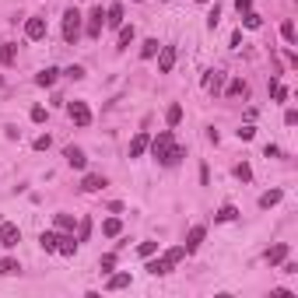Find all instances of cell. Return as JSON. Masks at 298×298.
Wrapping results in <instances>:
<instances>
[{
    "instance_id": "obj_1",
    "label": "cell",
    "mask_w": 298,
    "mask_h": 298,
    "mask_svg": "<svg viewBox=\"0 0 298 298\" xmlns=\"http://www.w3.org/2000/svg\"><path fill=\"white\" fill-rule=\"evenodd\" d=\"M147 147H151V151H155V158H158L161 165H169V169H172V165H179V161H182V155H186V151H182V147L176 144L172 130H161V134L151 140Z\"/></svg>"
},
{
    "instance_id": "obj_2",
    "label": "cell",
    "mask_w": 298,
    "mask_h": 298,
    "mask_svg": "<svg viewBox=\"0 0 298 298\" xmlns=\"http://www.w3.org/2000/svg\"><path fill=\"white\" fill-rule=\"evenodd\" d=\"M63 39L70 42V46H78V39H81V11L78 7H70L63 14Z\"/></svg>"
},
{
    "instance_id": "obj_3",
    "label": "cell",
    "mask_w": 298,
    "mask_h": 298,
    "mask_svg": "<svg viewBox=\"0 0 298 298\" xmlns=\"http://www.w3.org/2000/svg\"><path fill=\"white\" fill-rule=\"evenodd\" d=\"M18 238H21V228H18V225H11V221H0V246H4V249L18 246Z\"/></svg>"
},
{
    "instance_id": "obj_4",
    "label": "cell",
    "mask_w": 298,
    "mask_h": 298,
    "mask_svg": "<svg viewBox=\"0 0 298 298\" xmlns=\"http://www.w3.org/2000/svg\"><path fill=\"white\" fill-rule=\"evenodd\" d=\"M102 25H105V11H102V4H99V7H91V14H88V39H99Z\"/></svg>"
},
{
    "instance_id": "obj_5",
    "label": "cell",
    "mask_w": 298,
    "mask_h": 298,
    "mask_svg": "<svg viewBox=\"0 0 298 298\" xmlns=\"http://www.w3.org/2000/svg\"><path fill=\"white\" fill-rule=\"evenodd\" d=\"M155 57H158V70L161 74H172V67H176V46H161Z\"/></svg>"
},
{
    "instance_id": "obj_6",
    "label": "cell",
    "mask_w": 298,
    "mask_h": 298,
    "mask_svg": "<svg viewBox=\"0 0 298 298\" xmlns=\"http://www.w3.org/2000/svg\"><path fill=\"white\" fill-rule=\"evenodd\" d=\"M67 113H70V119H74L78 126H88V123H91V109H88L84 102H70Z\"/></svg>"
},
{
    "instance_id": "obj_7",
    "label": "cell",
    "mask_w": 298,
    "mask_h": 298,
    "mask_svg": "<svg viewBox=\"0 0 298 298\" xmlns=\"http://www.w3.org/2000/svg\"><path fill=\"white\" fill-rule=\"evenodd\" d=\"M25 35H28L32 42H35V39H42V35H46V18H39V14H32V18L25 21Z\"/></svg>"
},
{
    "instance_id": "obj_8",
    "label": "cell",
    "mask_w": 298,
    "mask_h": 298,
    "mask_svg": "<svg viewBox=\"0 0 298 298\" xmlns=\"http://www.w3.org/2000/svg\"><path fill=\"white\" fill-rule=\"evenodd\" d=\"M78 238H74V232H67V235H57V253H63V256H74L78 253Z\"/></svg>"
},
{
    "instance_id": "obj_9",
    "label": "cell",
    "mask_w": 298,
    "mask_h": 298,
    "mask_svg": "<svg viewBox=\"0 0 298 298\" xmlns=\"http://www.w3.org/2000/svg\"><path fill=\"white\" fill-rule=\"evenodd\" d=\"M63 158H67L70 169H84V165H88V158H84V151H81V147H67V151H63Z\"/></svg>"
},
{
    "instance_id": "obj_10",
    "label": "cell",
    "mask_w": 298,
    "mask_h": 298,
    "mask_svg": "<svg viewBox=\"0 0 298 298\" xmlns=\"http://www.w3.org/2000/svg\"><path fill=\"white\" fill-rule=\"evenodd\" d=\"M203 235H207V228H203V225H197V228H190V235H186V253H193V249H200V242H203Z\"/></svg>"
},
{
    "instance_id": "obj_11",
    "label": "cell",
    "mask_w": 298,
    "mask_h": 298,
    "mask_svg": "<svg viewBox=\"0 0 298 298\" xmlns=\"http://www.w3.org/2000/svg\"><path fill=\"white\" fill-rule=\"evenodd\" d=\"M284 259H288V246H284V242H277V246L267 249V263H270V267H277V263H284Z\"/></svg>"
},
{
    "instance_id": "obj_12",
    "label": "cell",
    "mask_w": 298,
    "mask_h": 298,
    "mask_svg": "<svg viewBox=\"0 0 298 298\" xmlns=\"http://www.w3.org/2000/svg\"><path fill=\"white\" fill-rule=\"evenodd\" d=\"M147 259H151V256H147ZM172 267H176V263H172L169 256H161V259H151V263H147V270H151L155 277H161V274H169Z\"/></svg>"
},
{
    "instance_id": "obj_13",
    "label": "cell",
    "mask_w": 298,
    "mask_h": 298,
    "mask_svg": "<svg viewBox=\"0 0 298 298\" xmlns=\"http://www.w3.org/2000/svg\"><path fill=\"white\" fill-rule=\"evenodd\" d=\"M57 67H46V70H39V74H35V84H39V88H53V84H57Z\"/></svg>"
},
{
    "instance_id": "obj_14",
    "label": "cell",
    "mask_w": 298,
    "mask_h": 298,
    "mask_svg": "<svg viewBox=\"0 0 298 298\" xmlns=\"http://www.w3.org/2000/svg\"><path fill=\"white\" fill-rule=\"evenodd\" d=\"M147 144H151V137H147V134H137V137L130 140V158H140V155L147 151Z\"/></svg>"
},
{
    "instance_id": "obj_15",
    "label": "cell",
    "mask_w": 298,
    "mask_h": 298,
    "mask_svg": "<svg viewBox=\"0 0 298 298\" xmlns=\"http://www.w3.org/2000/svg\"><path fill=\"white\" fill-rule=\"evenodd\" d=\"M102 186H105V176H95V172H91V176H84V182H81V190H84V193H99Z\"/></svg>"
},
{
    "instance_id": "obj_16",
    "label": "cell",
    "mask_w": 298,
    "mask_h": 298,
    "mask_svg": "<svg viewBox=\"0 0 298 298\" xmlns=\"http://www.w3.org/2000/svg\"><path fill=\"white\" fill-rule=\"evenodd\" d=\"M105 25H109V28H119V25H123V4H113V7L105 11Z\"/></svg>"
},
{
    "instance_id": "obj_17",
    "label": "cell",
    "mask_w": 298,
    "mask_h": 298,
    "mask_svg": "<svg viewBox=\"0 0 298 298\" xmlns=\"http://www.w3.org/2000/svg\"><path fill=\"white\" fill-rule=\"evenodd\" d=\"M14 60H18V46H14V42H4V46H0V63L11 67Z\"/></svg>"
},
{
    "instance_id": "obj_18",
    "label": "cell",
    "mask_w": 298,
    "mask_h": 298,
    "mask_svg": "<svg viewBox=\"0 0 298 298\" xmlns=\"http://www.w3.org/2000/svg\"><path fill=\"white\" fill-rule=\"evenodd\" d=\"M18 270H21V263L14 256H4V259H0V277H14Z\"/></svg>"
},
{
    "instance_id": "obj_19",
    "label": "cell",
    "mask_w": 298,
    "mask_h": 298,
    "mask_svg": "<svg viewBox=\"0 0 298 298\" xmlns=\"http://www.w3.org/2000/svg\"><path fill=\"white\" fill-rule=\"evenodd\" d=\"M105 288H109V291H123V288H130V274H113V277L105 281Z\"/></svg>"
},
{
    "instance_id": "obj_20",
    "label": "cell",
    "mask_w": 298,
    "mask_h": 298,
    "mask_svg": "<svg viewBox=\"0 0 298 298\" xmlns=\"http://www.w3.org/2000/svg\"><path fill=\"white\" fill-rule=\"evenodd\" d=\"M281 197H284L281 190H270V193H263V197H259V207H263V211H270L274 203H281Z\"/></svg>"
},
{
    "instance_id": "obj_21",
    "label": "cell",
    "mask_w": 298,
    "mask_h": 298,
    "mask_svg": "<svg viewBox=\"0 0 298 298\" xmlns=\"http://www.w3.org/2000/svg\"><path fill=\"white\" fill-rule=\"evenodd\" d=\"M134 42V25H119V46L116 49H126Z\"/></svg>"
},
{
    "instance_id": "obj_22",
    "label": "cell",
    "mask_w": 298,
    "mask_h": 298,
    "mask_svg": "<svg viewBox=\"0 0 298 298\" xmlns=\"http://www.w3.org/2000/svg\"><path fill=\"white\" fill-rule=\"evenodd\" d=\"M39 246L46 253H57V232H42L39 235Z\"/></svg>"
},
{
    "instance_id": "obj_23",
    "label": "cell",
    "mask_w": 298,
    "mask_h": 298,
    "mask_svg": "<svg viewBox=\"0 0 298 298\" xmlns=\"http://www.w3.org/2000/svg\"><path fill=\"white\" fill-rule=\"evenodd\" d=\"M102 232H105V235H109V238H116L119 232H123V221H119V218H109V221H105V225H102Z\"/></svg>"
},
{
    "instance_id": "obj_24",
    "label": "cell",
    "mask_w": 298,
    "mask_h": 298,
    "mask_svg": "<svg viewBox=\"0 0 298 298\" xmlns=\"http://www.w3.org/2000/svg\"><path fill=\"white\" fill-rule=\"evenodd\" d=\"M242 25H246V28H259V25H263V18H259L256 11H242Z\"/></svg>"
},
{
    "instance_id": "obj_25",
    "label": "cell",
    "mask_w": 298,
    "mask_h": 298,
    "mask_svg": "<svg viewBox=\"0 0 298 298\" xmlns=\"http://www.w3.org/2000/svg\"><path fill=\"white\" fill-rule=\"evenodd\" d=\"M235 218H238V211L232 207V203H225V207H221L218 214H214V221H235Z\"/></svg>"
},
{
    "instance_id": "obj_26",
    "label": "cell",
    "mask_w": 298,
    "mask_h": 298,
    "mask_svg": "<svg viewBox=\"0 0 298 298\" xmlns=\"http://www.w3.org/2000/svg\"><path fill=\"white\" fill-rule=\"evenodd\" d=\"M158 49H161V46H158V39H147L144 46H140V57H144V60H151L155 53H158Z\"/></svg>"
},
{
    "instance_id": "obj_27",
    "label": "cell",
    "mask_w": 298,
    "mask_h": 298,
    "mask_svg": "<svg viewBox=\"0 0 298 298\" xmlns=\"http://www.w3.org/2000/svg\"><path fill=\"white\" fill-rule=\"evenodd\" d=\"M179 119H182V105H169V113H165V123H169V126H176Z\"/></svg>"
},
{
    "instance_id": "obj_28",
    "label": "cell",
    "mask_w": 298,
    "mask_h": 298,
    "mask_svg": "<svg viewBox=\"0 0 298 298\" xmlns=\"http://www.w3.org/2000/svg\"><path fill=\"white\" fill-rule=\"evenodd\" d=\"M57 228L60 232H74V218L70 214H57Z\"/></svg>"
},
{
    "instance_id": "obj_29",
    "label": "cell",
    "mask_w": 298,
    "mask_h": 298,
    "mask_svg": "<svg viewBox=\"0 0 298 298\" xmlns=\"http://www.w3.org/2000/svg\"><path fill=\"white\" fill-rule=\"evenodd\" d=\"M137 253H140L144 259H147V256H155V253H158V242H140V246H137Z\"/></svg>"
},
{
    "instance_id": "obj_30",
    "label": "cell",
    "mask_w": 298,
    "mask_h": 298,
    "mask_svg": "<svg viewBox=\"0 0 298 298\" xmlns=\"http://www.w3.org/2000/svg\"><path fill=\"white\" fill-rule=\"evenodd\" d=\"M235 176L242 179V182H249V179H253V169H249L246 161H238V165H235Z\"/></svg>"
},
{
    "instance_id": "obj_31",
    "label": "cell",
    "mask_w": 298,
    "mask_h": 298,
    "mask_svg": "<svg viewBox=\"0 0 298 298\" xmlns=\"http://www.w3.org/2000/svg\"><path fill=\"white\" fill-rule=\"evenodd\" d=\"M235 95H246V81H232L228 84V99H235Z\"/></svg>"
},
{
    "instance_id": "obj_32",
    "label": "cell",
    "mask_w": 298,
    "mask_h": 298,
    "mask_svg": "<svg viewBox=\"0 0 298 298\" xmlns=\"http://www.w3.org/2000/svg\"><path fill=\"white\" fill-rule=\"evenodd\" d=\"M88 235H91V221L84 218V221H81V228H78V242H88Z\"/></svg>"
},
{
    "instance_id": "obj_33",
    "label": "cell",
    "mask_w": 298,
    "mask_h": 298,
    "mask_svg": "<svg viewBox=\"0 0 298 298\" xmlns=\"http://www.w3.org/2000/svg\"><path fill=\"white\" fill-rule=\"evenodd\" d=\"M281 35H284V42H295V25L284 21V25H281Z\"/></svg>"
},
{
    "instance_id": "obj_34",
    "label": "cell",
    "mask_w": 298,
    "mask_h": 298,
    "mask_svg": "<svg viewBox=\"0 0 298 298\" xmlns=\"http://www.w3.org/2000/svg\"><path fill=\"white\" fill-rule=\"evenodd\" d=\"M165 256L172 259V263H179V259L186 256V246H176V249H169V253H165Z\"/></svg>"
},
{
    "instance_id": "obj_35",
    "label": "cell",
    "mask_w": 298,
    "mask_h": 298,
    "mask_svg": "<svg viewBox=\"0 0 298 298\" xmlns=\"http://www.w3.org/2000/svg\"><path fill=\"white\" fill-rule=\"evenodd\" d=\"M218 18H221V7H218V4H214V11L207 14V28H218Z\"/></svg>"
},
{
    "instance_id": "obj_36",
    "label": "cell",
    "mask_w": 298,
    "mask_h": 298,
    "mask_svg": "<svg viewBox=\"0 0 298 298\" xmlns=\"http://www.w3.org/2000/svg\"><path fill=\"white\" fill-rule=\"evenodd\" d=\"M49 144H53L49 134H42V137H35V151H49Z\"/></svg>"
},
{
    "instance_id": "obj_37",
    "label": "cell",
    "mask_w": 298,
    "mask_h": 298,
    "mask_svg": "<svg viewBox=\"0 0 298 298\" xmlns=\"http://www.w3.org/2000/svg\"><path fill=\"white\" fill-rule=\"evenodd\" d=\"M235 134H238V140H253V137H256L253 126H242V130H235Z\"/></svg>"
},
{
    "instance_id": "obj_38",
    "label": "cell",
    "mask_w": 298,
    "mask_h": 298,
    "mask_svg": "<svg viewBox=\"0 0 298 298\" xmlns=\"http://www.w3.org/2000/svg\"><path fill=\"white\" fill-rule=\"evenodd\" d=\"M67 78H74V81H81V78H84V67H78V63H74V67H70V70H67Z\"/></svg>"
},
{
    "instance_id": "obj_39",
    "label": "cell",
    "mask_w": 298,
    "mask_h": 298,
    "mask_svg": "<svg viewBox=\"0 0 298 298\" xmlns=\"http://www.w3.org/2000/svg\"><path fill=\"white\" fill-rule=\"evenodd\" d=\"M42 119H46V109L35 105V109H32V123H42Z\"/></svg>"
},
{
    "instance_id": "obj_40",
    "label": "cell",
    "mask_w": 298,
    "mask_h": 298,
    "mask_svg": "<svg viewBox=\"0 0 298 298\" xmlns=\"http://www.w3.org/2000/svg\"><path fill=\"white\" fill-rule=\"evenodd\" d=\"M113 267H116V256H113V253H109V256H102V270H113Z\"/></svg>"
},
{
    "instance_id": "obj_41",
    "label": "cell",
    "mask_w": 298,
    "mask_h": 298,
    "mask_svg": "<svg viewBox=\"0 0 298 298\" xmlns=\"http://www.w3.org/2000/svg\"><path fill=\"white\" fill-rule=\"evenodd\" d=\"M274 99H277V102H284V99H288V88H281V84H274Z\"/></svg>"
},
{
    "instance_id": "obj_42",
    "label": "cell",
    "mask_w": 298,
    "mask_h": 298,
    "mask_svg": "<svg viewBox=\"0 0 298 298\" xmlns=\"http://www.w3.org/2000/svg\"><path fill=\"white\" fill-rule=\"evenodd\" d=\"M284 123H288V126H295V123H298V113H295V109H288V113H284Z\"/></svg>"
},
{
    "instance_id": "obj_43",
    "label": "cell",
    "mask_w": 298,
    "mask_h": 298,
    "mask_svg": "<svg viewBox=\"0 0 298 298\" xmlns=\"http://www.w3.org/2000/svg\"><path fill=\"white\" fill-rule=\"evenodd\" d=\"M4 134H7L11 140H18V137H21V130H18V126H4Z\"/></svg>"
},
{
    "instance_id": "obj_44",
    "label": "cell",
    "mask_w": 298,
    "mask_h": 298,
    "mask_svg": "<svg viewBox=\"0 0 298 298\" xmlns=\"http://www.w3.org/2000/svg\"><path fill=\"white\" fill-rule=\"evenodd\" d=\"M235 7H238V14H242V11H249V7H253V0H235Z\"/></svg>"
},
{
    "instance_id": "obj_45",
    "label": "cell",
    "mask_w": 298,
    "mask_h": 298,
    "mask_svg": "<svg viewBox=\"0 0 298 298\" xmlns=\"http://www.w3.org/2000/svg\"><path fill=\"white\" fill-rule=\"evenodd\" d=\"M197 4H211V0H197Z\"/></svg>"
}]
</instances>
